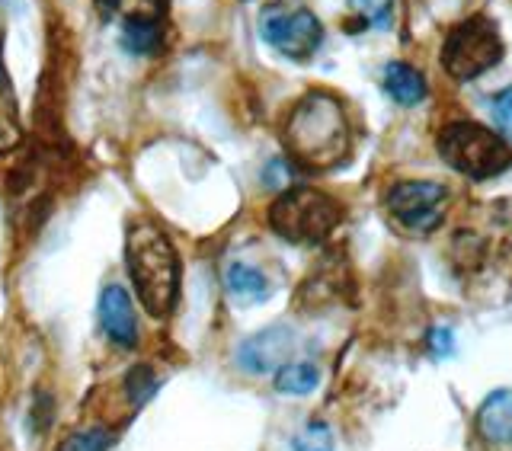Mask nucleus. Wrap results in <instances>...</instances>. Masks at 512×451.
Masks as SVG:
<instances>
[{
    "instance_id": "f3484780",
    "label": "nucleus",
    "mask_w": 512,
    "mask_h": 451,
    "mask_svg": "<svg viewBox=\"0 0 512 451\" xmlns=\"http://www.w3.org/2000/svg\"><path fill=\"white\" fill-rule=\"evenodd\" d=\"M349 7L362 16L365 26H375V29H388L391 26L394 0H349Z\"/></svg>"
},
{
    "instance_id": "2eb2a0df",
    "label": "nucleus",
    "mask_w": 512,
    "mask_h": 451,
    "mask_svg": "<svg viewBox=\"0 0 512 451\" xmlns=\"http://www.w3.org/2000/svg\"><path fill=\"white\" fill-rule=\"evenodd\" d=\"M317 384H320V372L311 362H285L276 372V391L279 394L304 397V394H311Z\"/></svg>"
},
{
    "instance_id": "423d86ee",
    "label": "nucleus",
    "mask_w": 512,
    "mask_h": 451,
    "mask_svg": "<svg viewBox=\"0 0 512 451\" xmlns=\"http://www.w3.org/2000/svg\"><path fill=\"white\" fill-rule=\"evenodd\" d=\"M391 218L410 234H426L439 228L448 212V189L432 180H404L384 196Z\"/></svg>"
},
{
    "instance_id": "a211bd4d",
    "label": "nucleus",
    "mask_w": 512,
    "mask_h": 451,
    "mask_svg": "<svg viewBox=\"0 0 512 451\" xmlns=\"http://www.w3.org/2000/svg\"><path fill=\"white\" fill-rule=\"evenodd\" d=\"M295 451H333V432L324 423H308L292 439Z\"/></svg>"
},
{
    "instance_id": "f03ea898",
    "label": "nucleus",
    "mask_w": 512,
    "mask_h": 451,
    "mask_svg": "<svg viewBox=\"0 0 512 451\" xmlns=\"http://www.w3.org/2000/svg\"><path fill=\"white\" fill-rule=\"evenodd\" d=\"M282 138L298 167L308 170L340 167L352 141L346 106L327 90H311L288 112Z\"/></svg>"
},
{
    "instance_id": "f257e3e1",
    "label": "nucleus",
    "mask_w": 512,
    "mask_h": 451,
    "mask_svg": "<svg viewBox=\"0 0 512 451\" xmlns=\"http://www.w3.org/2000/svg\"><path fill=\"white\" fill-rule=\"evenodd\" d=\"M125 266L141 308L164 320L180 301L183 266L170 234L151 218H135L125 228Z\"/></svg>"
},
{
    "instance_id": "ddd939ff",
    "label": "nucleus",
    "mask_w": 512,
    "mask_h": 451,
    "mask_svg": "<svg viewBox=\"0 0 512 451\" xmlns=\"http://www.w3.org/2000/svg\"><path fill=\"white\" fill-rule=\"evenodd\" d=\"M160 20L151 13H128L122 20V45L132 55H154L160 48Z\"/></svg>"
},
{
    "instance_id": "1a4fd4ad",
    "label": "nucleus",
    "mask_w": 512,
    "mask_h": 451,
    "mask_svg": "<svg viewBox=\"0 0 512 451\" xmlns=\"http://www.w3.org/2000/svg\"><path fill=\"white\" fill-rule=\"evenodd\" d=\"M96 317H100V330L109 336L112 346L135 349L138 346V317L132 295L125 292V285L112 282L103 288L100 304H96Z\"/></svg>"
},
{
    "instance_id": "4468645a",
    "label": "nucleus",
    "mask_w": 512,
    "mask_h": 451,
    "mask_svg": "<svg viewBox=\"0 0 512 451\" xmlns=\"http://www.w3.org/2000/svg\"><path fill=\"white\" fill-rule=\"evenodd\" d=\"M224 282H228L231 295H237L240 301H253L260 304L266 301L269 295V282L266 276L256 266H247V263H231L228 272H224Z\"/></svg>"
},
{
    "instance_id": "dca6fc26",
    "label": "nucleus",
    "mask_w": 512,
    "mask_h": 451,
    "mask_svg": "<svg viewBox=\"0 0 512 451\" xmlns=\"http://www.w3.org/2000/svg\"><path fill=\"white\" fill-rule=\"evenodd\" d=\"M109 445H112L109 429L90 426V429H77V432H71V436L58 445V451H109Z\"/></svg>"
},
{
    "instance_id": "9b49d317",
    "label": "nucleus",
    "mask_w": 512,
    "mask_h": 451,
    "mask_svg": "<svg viewBox=\"0 0 512 451\" xmlns=\"http://www.w3.org/2000/svg\"><path fill=\"white\" fill-rule=\"evenodd\" d=\"M381 84H384V93H388L391 100L400 103V106H416V103L426 100L423 74L416 68H410V64H404V61H391L388 68H384Z\"/></svg>"
},
{
    "instance_id": "412c9836",
    "label": "nucleus",
    "mask_w": 512,
    "mask_h": 451,
    "mask_svg": "<svg viewBox=\"0 0 512 451\" xmlns=\"http://www.w3.org/2000/svg\"><path fill=\"white\" fill-rule=\"evenodd\" d=\"M429 346H432V356H452V349H455V340H452V330H445V327H436L429 333Z\"/></svg>"
},
{
    "instance_id": "4be33fe9",
    "label": "nucleus",
    "mask_w": 512,
    "mask_h": 451,
    "mask_svg": "<svg viewBox=\"0 0 512 451\" xmlns=\"http://www.w3.org/2000/svg\"><path fill=\"white\" fill-rule=\"evenodd\" d=\"M103 4H109V7H116V4H119V0H103Z\"/></svg>"
},
{
    "instance_id": "f8f14e48",
    "label": "nucleus",
    "mask_w": 512,
    "mask_h": 451,
    "mask_svg": "<svg viewBox=\"0 0 512 451\" xmlns=\"http://www.w3.org/2000/svg\"><path fill=\"white\" fill-rule=\"evenodd\" d=\"M20 138H23L20 103H16V90L4 68V48H0V154L13 151L16 144H20Z\"/></svg>"
},
{
    "instance_id": "39448f33",
    "label": "nucleus",
    "mask_w": 512,
    "mask_h": 451,
    "mask_svg": "<svg viewBox=\"0 0 512 451\" xmlns=\"http://www.w3.org/2000/svg\"><path fill=\"white\" fill-rule=\"evenodd\" d=\"M503 58L500 29L487 13H474L448 32L442 48V68L455 80H474Z\"/></svg>"
},
{
    "instance_id": "6ab92c4d",
    "label": "nucleus",
    "mask_w": 512,
    "mask_h": 451,
    "mask_svg": "<svg viewBox=\"0 0 512 451\" xmlns=\"http://www.w3.org/2000/svg\"><path fill=\"white\" fill-rule=\"evenodd\" d=\"M125 391H128V397H132V404H135V407L148 404L151 394L157 391V378H154L151 368L138 365L135 372L128 375V381H125Z\"/></svg>"
},
{
    "instance_id": "aec40b11",
    "label": "nucleus",
    "mask_w": 512,
    "mask_h": 451,
    "mask_svg": "<svg viewBox=\"0 0 512 451\" xmlns=\"http://www.w3.org/2000/svg\"><path fill=\"white\" fill-rule=\"evenodd\" d=\"M493 119H496V128H500V138L512 148V87L493 100Z\"/></svg>"
},
{
    "instance_id": "6e6552de",
    "label": "nucleus",
    "mask_w": 512,
    "mask_h": 451,
    "mask_svg": "<svg viewBox=\"0 0 512 451\" xmlns=\"http://www.w3.org/2000/svg\"><path fill=\"white\" fill-rule=\"evenodd\" d=\"M295 349V330L292 327H266L260 333H253L250 340L240 343L237 349V365L250 375H269L279 372L288 362Z\"/></svg>"
},
{
    "instance_id": "20e7f679",
    "label": "nucleus",
    "mask_w": 512,
    "mask_h": 451,
    "mask_svg": "<svg viewBox=\"0 0 512 451\" xmlns=\"http://www.w3.org/2000/svg\"><path fill=\"white\" fill-rule=\"evenodd\" d=\"M336 224L340 205L317 189H288L269 205V228L288 244H320Z\"/></svg>"
},
{
    "instance_id": "9d476101",
    "label": "nucleus",
    "mask_w": 512,
    "mask_h": 451,
    "mask_svg": "<svg viewBox=\"0 0 512 451\" xmlns=\"http://www.w3.org/2000/svg\"><path fill=\"white\" fill-rule=\"evenodd\" d=\"M484 439L496 445H512V391H493L477 413Z\"/></svg>"
},
{
    "instance_id": "7ed1b4c3",
    "label": "nucleus",
    "mask_w": 512,
    "mask_h": 451,
    "mask_svg": "<svg viewBox=\"0 0 512 451\" xmlns=\"http://www.w3.org/2000/svg\"><path fill=\"white\" fill-rule=\"evenodd\" d=\"M439 154L448 167L471 176V180H487V176L503 173L512 164V148L490 132V128L477 125L471 119L452 122L439 135Z\"/></svg>"
},
{
    "instance_id": "0eeeda50",
    "label": "nucleus",
    "mask_w": 512,
    "mask_h": 451,
    "mask_svg": "<svg viewBox=\"0 0 512 451\" xmlns=\"http://www.w3.org/2000/svg\"><path fill=\"white\" fill-rule=\"evenodd\" d=\"M260 36L285 58L304 61L317 52L320 42H324V26H320V20L311 10L269 7L260 16Z\"/></svg>"
}]
</instances>
